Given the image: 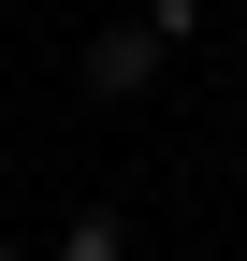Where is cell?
I'll list each match as a JSON object with an SVG mask.
<instances>
[{"label":"cell","mask_w":247,"mask_h":261,"mask_svg":"<svg viewBox=\"0 0 247 261\" xmlns=\"http://www.w3.org/2000/svg\"><path fill=\"white\" fill-rule=\"evenodd\" d=\"M145 58H160V29H102V44H87V87H102V102H131Z\"/></svg>","instance_id":"obj_1"},{"label":"cell","mask_w":247,"mask_h":261,"mask_svg":"<svg viewBox=\"0 0 247 261\" xmlns=\"http://www.w3.org/2000/svg\"><path fill=\"white\" fill-rule=\"evenodd\" d=\"M58 261H131V232H116V218H102V203H87V218H73V232H58Z\"/></svg>","instance_id":"obj_2"},{"label":"cell","mask_w":247,"mask_h":261,"mask_svg":"<svg viewBox=\"0 0 247 261\" xmlns=\"http://www.w3.org/2000/svg\"><path fill=\"white\" fill-rule=\"evenodd\" d=\"M0 261H15V232H0Z\"/></svg>","instance_id":"obj_3"}]
</instances>
